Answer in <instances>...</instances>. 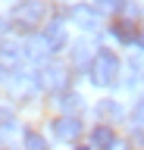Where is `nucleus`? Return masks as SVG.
Instances as JSON below:
<instances>
[{
	"mask_svg": "<svg viewBox=\"0 0 144 150\" xmlns=\"http://www.w3.org/2000/svg\"><path fill=\"white\" fill-rule=\"evenodd\" d=\"M116 75H119V59L110 50H100V53L91 59V81L94 84H113Z\"/></svg>",
	"mask_w": 144,
	"mask_h": 150,
	"instance_id": "f257e3e1",
	"label": "nucleus"
},
{
	"mask_svg": "<svg viewBox=\"0 0 144 150\" xmlns=\"http://www.w3.org/2000/svg\"><path fill=\"white\" fill-rule=\"evenodd\" d=\"M91 144H94L97 150H110L116 144V134H113V128L110 125H97L94 131H91Z\"/></svg>",
	"mask_w": 144,
	"mask_h": 150,
	"instance_id": "f03ea898",
	"label": "nucleus"
},
{
	"mask_svg": "<svg viewBox=\"0 0 144 150\" xmlns=\"http://www.w3.org/2000/svg\"><path fill=\"white\" fill-rule=\"evenodd\" d=\"M16 19H19V22L35 25V22H41V19H44V6H41V3H22V6L16 9Z\"/></svg>",
	"mask_w": 144,
	"mask_h": 150,
	"instance_id": "7ed1b4c3",
	"label": "nucleus"
},
{
	"mask_svg": "<svg viewBox=\"0 0 144 150\" xmlns=\"http://www.w3.org/2000/svg\"><path fill=\"white\" fill-rule=\"evenodd\" d=\"M53 131H57L60 141H75L78 134H82V125H78L75 119H60L57 125H53Z\"/></svg>",
	"mask_w": 144,
	"mask_h": 150,
	"instance_id": "20e7f679",
	"label": "nucleus"
},
{
	"mask_svg": "<svg viewBox=\"0 0 144 150\" xmlns=\"http://www.w3.org/2000/svg\"><path fill=\"white\" fill-rule=\"evenodd\" d=\"M69 16L75 19L82 28H94L97 22H100V19H97V13H94L91 6H72V13H69Z\"/></svg>",
	"mask_w": 144,
	"mask_h": 150,
	"instance_id": "39448f33",
	"label": "nucleus"
},
{
	"mask_svg": "<svg viewBox=\"0 0 144 150\" xmlns=\"http://www.w3.org/2000/svg\"><path fill=\"white\" fill-rule=\"evenodd\" d=\"M113 35L122 41V44H135V41H141V35H138V28L132 25V22H116L113 25Z\"/></svg>",
	"mask_w": 144,
	"mask_h": 150,
	"instance_id": "423d86ee",
	"label": "nucleus"
},
{
	"mask_svg": "<svg viewBox=\"0 0 144 150\" xmlns=\"http://www.w3.org/2000/svg\"><path fill=\"white\" fill-rule=\"evenodd\" d=\"M44 41H47L50 50H60V47L66 44V31H63L60 25H50V28H47V35H44Z\"/></svg>",
	"mask_w": 144,
	"mask_h": 150,
	"instance_id": "0eeeda50",
	"label": "nucleus"
},
{
	"mask_svg": "<svg viewBox=\"0 0 144 150\" xmlns=\"http://www.w3.org/2000/svg\"><path fill=\"white\" fill-rule=\"evenodd\" d=\"M25 150H47V144L38 131H25Z\"/></svg>",
	"mask_w": 144,
	"mask_h": 150,
	"instance_id": "6e6552de",
	"label": "nucleus"
},
{
	"mask_svg": "<svg viewBox=\"0 0 144 150\" xmlns=\"http://www.w3.org/2000/svg\"><path fill=\"white\" fill-rule=\"evenodd\" d=\"M6 128H13V116L6 110H0V131H6Z\"/></svg>",
	"mask_w": 144,
	"mask_h": 150,
	"instance_id": "1a4fd4ad",
	"label": "nucleus"
},
{
	"mask_svg": "<svg viewBox=\"0 0 144 150\" xmlns=\"http://www.w3.org/2000/svg\"><path fill=\"white\" fill-rule=\"evenodd\" d=\"M135 122L144 125V100H138V106H135Z\"/></svg>",
	"mask_w": 144,
	"mask_h": 150,
	"instance_id": "9d476101",
	"label": "nucleus"
},
{
	"mask_svg": "<svg viewBox=\"0 0 144 150\" xmlns=\"http://www.w3.org/2000/svg\"><path fill=\"white\" fill-rule=\"evenodd\" d=\"M63 106H69V110H75V106H78V97H75V94H69V97H63Z\"/></svg>",
	"mask_w": 144,
	"mask_h": 150,
	"instance_id": "9b49d317",
	"label": "nucleus"
},
{
	"mask_svg": "<svg viewBox=\"0 0 144 150\" xmlns=\"http://www.w3.org/2000/svg\"><path fill=\"white\" fill-rule=\"evenodd\" d=\"M138 44H141V50H144V35H141V41H138Z\"/></svg>",
	"mask_w": 144,
	"mask_h": 150,
	"instance_id": "f8f14e48",
	"label": "nucleus"
},
{
	"mask_svg": "<svg viewBox=\"0 0 144 150\" xmlns=\"http://www.w3.org/2000/svg\"><path fill=\"white\" fill-rule=\"evenodd\" d=\"M78 150H88V147H78Z\"/></svg>",
	"mask_w": 144,
	"mask_h": 150,
	"instance_id": "ddd939ff",
	"label": "nucleus"
},
{
	"mask_svg": "<svg viewBox=\"0 0 144 150\" xmlns=\"http://www.w3.org/2000/svg\"><path fill=\"white\" fill-rule=\"evenodd\" d=\"M0 72H3V69H0Z\"/></svg>",
	"mask_w": 144,
	"mask_h": 150,
	"instance_id": "4468645a",
	"label": "nucleus"
}]
</instances>
